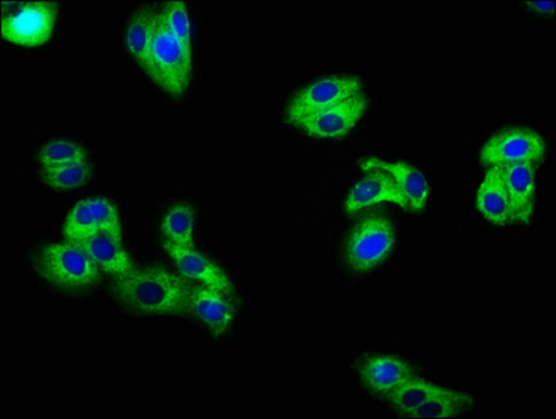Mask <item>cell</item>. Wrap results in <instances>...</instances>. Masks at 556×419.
Here are the masks:
<instances>
[{
	"label": "cell",
	"instance_id": "obj_21",
	"mask_svg": "<svg viewBox=\"0 0 556 419\" xmlns=\"http://www.w3.org/2000/svg\"><path fill=\"white\" fill-rule=\"evenodd\" d=\"M472 398L470 394L458 392V390H448L441 396L429 399L408 417L416 419H443L460 416L465 409L470 406Z\"/></svg>",
	"mask_w": 556,
	"mask_h": 419
},
{
	"label": "cell",
	"instance_id": "obj_19",
	"mask_svg": "<svg viewBox=\"0 0 556 419\" xmlns=\"http://www.w3.org/2000/svg\"><path fill=\"white\" fill-rule=\"evenodd\" d=\"M448 390L451 389L438 386V384L429 383L427 380L413 377L403 384H400L390 394L389 399L397 412L409 416V414L421 407L422 404H426L433 397L447 393Z\"/></svg>",
	"mask_w": 556,
	"mask_h": 419
},
{
	"label": "cell",
	"instance_id": "obj_2",
	"mask_svg": "<svg viewBox=\"0 0 556 419\" xmlns=\"http://www.w3.org/2000/svg\"><path fill=\"white\" fill-rule=\"evenodd\" d=\"M148 75L155 85L175 97L187 91L192 75V55L169 33L161 11H155Z\"/></svg>",
	"mask_w": 556,
	"mask_h": 419
},
{
	"label": "cell",
	"instance_id": "obj_20",
	"mask_svg": "<svg viewBox=\"0 0 556 419\" xmlns=\"http://www.w3.org/2000/svg\"><path fill=\"white\" fill-rule=\"evenodd\" d=\"M165 241L175 245L193 247L194 212L188 204H174L161 223Z\"/></svg>",
	"mask_w": 556,
	"mask_h": 419
},
{
	"label": "cell",
	"instance_id": "obj_11",
	"mask_svg": "<svg viewBox=\"0 0 556 419\" xmlns=\"http://www.w3.org/2000/svg\"><path fill=\"white\" fill-rule=\"evenodd\" d=\"M384 202L397 204L409 212L407 200L392 175L384 170H372L368 177L361 179L351 188L348 200H345V210L353 214Z\"/></svg>",
	"mask_w": 556,
	"mask_h": 419
},
{
	"label": "cell",
	"instance_id": "obj_6",
	"mask_svg": "<svg viewBox=\"0 0 556 419\" xmlns=\"http://www.w3.org/2000/svg\"><path fill=\"white\" fill-rule=\"evenodd\" d=\"M546 154L543 136L533 129L507 128L492 136L482 145L480 161L485 167L507 164L541 163Z\"/></svg>",
	"mask_w": 556,
	"mask_h": 419
},
{
	"label": "cell",
	"instance_id": "obj_18",
	"mask_svg": "<svg viewBox=\"0 0 556 419\" xmlns=\"http://www.w3.org/2000/svg\"><path fill=\"white\" fill-rule=\"evenodd\" d=\"M155 11L148 7L139 8L131 14L125 30L126 48L141 69L146 73L150 67V48L153 41Z\"/></svg>",
	"mask_w": 556,
	"mask_h": 419
},
{
	"label": "cell",
	"instance_id": "obj_25",
	"mask_svg": "<svg viewBox=\"0 0 556 419\" xmlns=\"http://www.w3.org/2000/svg\"><path fill=\"white\" fill-rule=\"evenodd\" d=\"M526 4L543 13H553L555 9V2H527Z\"/></svg>",
	"mask_w": 556,
	"mask_h": 419
},
{
	"label": "cell",
	"instance_id": "obj_3",
	"mask_svg": "<svg viewBox=\"0 0 556 419\" xmlns=\"http://www.w3.org/2000/svg\"><path fill=\"white\" fill-rule=\"evenodd\" d=\"M38 275L61 290L77 291L100 280V267L75 242L50 243L36 263Z\"/></svg>",
	"mask_w": 556,
	"mask_h": 419
},
{
	"label": "cell",
	"instance_id": "obj_16",
	"mask_svg": "<svg viewBox=\"0 0 556 419\" xmlns=\"http://www.w3.org/2000/svg\"><path fill=\"white\" fill-rule=\"evenodd\" d=\"M477 210L495 226L516 223L501 167L488 168L485 178L478 188Z\"/></svg>",
	"mask_w": 556,
	"mask_h": 419
},
{
	"label": "cell",
	"instance_id": "obj_1",
	"mask_svg": "<svg viewBox=\"0 0 556 419\" xmlns=\"http://www.w3.org/2000/svg\"><path fill=\"white\" fill-rule=\"evenodd\" d=\"M193 287L164 267L131 269L116 276L114 294L125 308L140 315H178L188 310Z\"/></svg>",
	"mask_w": 556,
	"mask_h": 419
},
{
	"label": "cell",
	"instance_id": "obj_23",
	"mask_svg": "<svg viewBox=\"0 0 556 419\" xmlns=\"http://www.w3.org/2000/svg\"><path fill=\"white\" fill-rule=\"evenodd\" d=\"M91 178L89 160L62 165L56 168H41L42 182L55 190H73L83 187Z\"/></svg>",
	"mask_w": 556,
	"mask_h": 419
},
{
	"label": "cell",
	"instance_id": "obj_14",
	"mask_svg": "<svg viewBox=\"0 0 556 419\" xmlns=\"http://www.w3.org/2000/svg\"><path fill=\"white\" fill-rule=\"evenodd\" d=\"M188 310L216 334H224L236 319V309L227 295L210 287H193Z\"/></svg>",
	"mask_w": 556,
	"mask_h": 419
},
{
	"label": "cell",
	"instance_id": "obj_12",
	"mask_svg": "<svg viewBox=\"0 0 556 419\" xmlns=\"http://www.w3.org/2000/svg\"><path fill=\"white\" fill-rule=\"evenodd\" d=\"M359 374L369 392L383 397H389L400 384L414 377L412 367L392 355L368 358L361 367Z\"/></svg>",
	"mask_w": 556,
	"mask_h": 419
},
{
	"label": "cell",
	"instance_id": "obj_15",
	"mask_svg": "<svg viewBox=\"0 0 556 419\" xmlns=\"http://www.w3.org/2000/svg\"><path fill=\"white\" fill-rule=\"evenodd\" d=\"M364 170H384L392 175L406 198L409 212H422L429 198V185L421 170L406 163H388L378 158H368L361 164Z\"/></svg>",
	"mask_w": 556,
	"mask_h": 419
},
{
	"label": "cell",
	"instance_id": "obj_8",
	"mask_svg": "<svg viewBox=\"0 0 556 419\" xmlns=\"http://www.w3.org/2000/svg\"><path fill=\"white\" fill-rule=\"evenodd\" d=\"M101 231L114 232L122 237L118 208L105 198L81 200L67 214L62 227L65 240L75 243Z\"/></svg>",
	"mask_w": 556,
	"mask_h": 419
},
{
	"label": "cell",
	"instance_id": "obj_4",
	"mask_svg": "<svg viewBox=\"0 0 556 419\" xmlns=\"http://www.w3.org/2000/svg\"><path fill=\"white\" fill-rule=\"evenodd\" d=\"M58 3L23 2L3 13L0 34L4 40L21 47H40L51 40L56 26Z\"/></svg>",
	"mask_w": 556,
	"mask_h": 419
},
{
	"label": "cell",
	"instance_id": "obj_5",
	"mask_svg": "<svg viewBox=\"0 0 556 419\" xmlns=\"http://www.w3.org/2000/svg\"><path fill=\"white\" fill-rule=\"evenodd\" d=\"M394 246V228L389 218L369 216L351 231L345 256L351 269L369 271L388 259Z\"/></svg>",
	"mask_w": 556,
	"mask_h": 419
},
{
	"label": "cell",
	"instance_id": "obj_22",
	"mask_svg": "<svg viewBox=\"0 0 556 419\" xmlns=\"http://www.w3.org/2000/svg\"><path fill=\"white\" fill-rule=\"evenodd\" d=\"M86 160H89L86 149L70 139L48 141L37 151V161L41 168H56Z\"/></svg>",
	"mask_w": 556,
	"mask_h": 419
},
{
	"label": "cell",
	"instance_id": "obj_10",
	"mask_svg": "<svg viewBox=\"0 0 556 419\" xmlns=\"http://www.w3.org/2000/svg\"><path fill=\"white\" fill-rule=\"evenodd\" d=\"M165 251L177 263L180 275L185 279L194 280L210 287V289L223 292L224 295H233V284L227 272L204 256L202 252L193 247L175 245L173 242L164 241Z\"/></svg>",
	"mask_w": 556,
	"mask_h": 419
},
{
	"label": "cell",
	"instance_id": "obj_7",
	"mask_svg": "<svg viewBox=\"0 0 556 419\" xmlns=\"http://www.w3.org/2000/svg\"><path fill=\"white\" fill-rule=\"evenodd\" d=\"M363 91V82L354 76H329L301 89L287 106V120L299 124L316 112L330 109Z\"/></svg>",
	"mask_w": 556,
	"mask_h": 419
},
{
	"label": "cell",
	"instance_id": "obj_9",
	"mask_svg": "<svg viewBox=\"0 0 556 419\" xmlns=\"http://www.w3.org/2000/svg\"><path fill=\"white\" fill-rule=\"evenodd\" d=\"M368 104L367 97L359 92L338 105L306 116L296 126L314 138H343L354 126H357L365 111L368 110Z\"/></svg>",
	"mask_w": 556,
	"mask_h": 419
},
{
	"label": "cell",
	"instance_id": "obj_17",
	"mask_svg": "<svg viewBox=\"0 0 556 419\" xmlns=\"http://www.w3.org/2000/svg\"><path fill=\"white\" fill-rule=\"evenodd\" d=\"M76 243L100 269L109 271L115 277L134 269V262L122 246V237L114 232H97Z\"/></svg>",
	"mask_w": 556,
	"mask_h": 419
},
{
	"label": "cell",
	"instance_id": "obj_13",
	"mask_svg": "<svg viewBox=\"0 0 556 419\" xmlns=\"http://www.w3.org/2000/svg\"><path fill=\"white\" fill-rule=\"evenodd\" d=\"M502 168L516 223L530 224L534 216V164H507Z\"/></svg>",
	"mask_w": 556,
	"mask_h": 419
},
{
	"label": "cell",
	"instance_id": "obj_24",
	"mask_svg": "<svg viewBox=\"0 0 556 419\" xmlns=\"http://www.w3.org/2000/svg\"><path fill=\"white\" fill-rule=\"evenodd\" d=\"M160 11L163 14L165 26L168 27L169 33L192 55V24H190L187 3L179 2V0H170Z\"/></svg>",
	"mask_w": 556,
	"mask_h": 419
}]
</instances>
